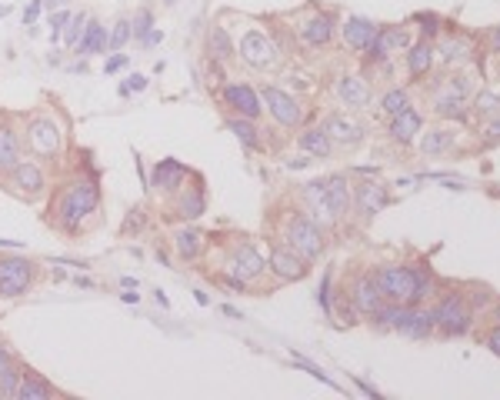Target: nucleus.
I'll return each mask as SVG.
<instances>
[{
	"label": "nucleus",
	"mask_w": 500,
	"mask_h": 400,
	"mask_svg": "<svg viewBox=\"0 0 500 400\" xmlns=\"http://www.w3.org/2000/svg\"><path fill=\"white\" fill-rule=\"evenodd\" d=\"M17 164H20V140L11 127H0V174H7Z\"/></svg>",
	"instance_id": "obj_31"
},
{
	"label": "nucleus",
	"mask_w": 500,
	"mask_h": 400,
	"mask_svg": "<svg viewBox=\"0 0 500 400\" xmlns=\"http://www.w3.org/2000/svg\"><path fill=\"white\" fill-rule=\"evenodd\" d=\"M223 104L240 114V117H250V121L261 117V100H257V94L250 90L247 83H227L223 87Z\"/></svg>",
	"instance_id": "obj_17"
},
{
	"label": "nucleus",
	"mask_w": 500,
	"mask_h": 400,
	"mask_svg": "<svg viewBox=\"0 0 500 400\" xmlns=\"http://www.w3.org/2000/svg\"><path fill=\"white\" fill-rule=\"evenodd\" d=\"M324 193H327V208H331L333 221H340V217H348L350 208H354V191H350V184L344 174H333V177L324 180Z\"/></svg>",
	"instance_id": "obj_14"
},
{
	"label": "nucleus",
	"mask_w": 500,
	"mask_h": 400,
	"mask_svg": "<svg viewBox=\"0 0 500 400\" xmlns=\"http://www.w3.org/2000/svg\"><path fill=\"white\" fill-rule=\"evenodd\" d=\"M41 7H43V0H30L27 7H24V24H34V20L41 17Z\"/></svg>",
	"instance_id": "obj_47"
},
{
	"label": "nucleus",
	"mask_w": 500,
	"mask_h": 400,
	"mask_svg": "<svg viewBox=\"0 0 500 400\" xmlns=\"http://www.w3.org/2000/svg\"><path fill=\"white\" fill-rule=\"evenodd\" d=\"M317 301H320V307H324L327 314H333V304H331V274H324V280H320Z\"/></svg>",
	"instance_id": "obj_44"
},
{
	"label": "nucleus",
	"mask_w": 500,
	"mask_h": 400,
	"mask_svg": "<svg viewBox=\"0 0 500 400\" xmlns=\"http://www.w3.org/2000/svg\"><path fill=\"white\" fill-rule=\"evenodd\" d=\"M230 134H234L244 147H250V151H261V137H257V127L250 124V117H240V121H230Z\"/></svg>",
	"instance_id": "obj_37"
},
{
	"label": "nucleus",
	"mask_w": 500,
	"mask_h": 400,
	"mask_svg": "<svg viewBox=\"0 0 500 400\" xmlns=\"http://www.w3.org/2000/svg\"><path fill=\"white\" fill-rule=\"evenodd\" d=\"M304 200L310 204V210L324 217V221H333L331 208H327V193H324V180H314V184H304Z\"/></svg>",
	"instance_id": "obj_35"
},
{
	"label": "nucleus",
	"mask_w": 500,
	"mask_h": 400,
	"mask_svg": "<svg viewBox=\"0 0 500 400\" xmlns=\"http://www.w3.org/2000/svg\"><path fill=\"white\" fill-rule=\"evenodd\" d=\"M74 51H77V54H104V51H107V30L100 27L98 20H90V17H87L83 37L77 41Z\"/></svg>",
	"instance_id": "obj_28"
},
{
	"label": "nucleus",
	"mask_w": 500,
	"mask_h": 400,
	"mask_svg": "<svg viewBox=\"0 0 500 400\" xmlns=\"http://www.w3.org/2000/svg\"><path fill=\"white\" fill-rule=\"evenodd\" d=\"M287 247H293L307 263L317 261L324 254V231L317 227V221H310L304 214H297L291 224H287Z\"/></svg>",
	"instance_id": "obj_4"
},
{
	"label": "nucleus",
	"mask_w": 500,
	"mask_h": 400,
	"mask_svg": "<svg viewBox=\"0 0 500 400\" xmlns=\"http://www.w3.org/2000/svg\"><path fill=\"white\" fill-rule=\"evenodd\" d=\"M434 57H437V51H434L431 41L414 43L410 54H407V70H410V77H424V74L434 67Z\"/></svg>",
	"instance_id": "obj_29"
},
{
	"label": "nucleus",
	"mask_w": 500,
	"mask_h": 400,
	"mask_svg": "<svg viewBox=\"0 0 500 400\" xmlns=\"http://www.w3.org/2000/svg\"><path fill=\"white\" fill-rule=\"evenodd\" d=\"M390 204V193L384 184H374V180H363V184H357L354 187V208H357V214H361L363 221H371L374 214H380V210Z\"/></svg>",
	"instance_id": "obj_11"
},
{
	"label": "nucleus",
	"mask_w": 500,
	"mask_h": 400,
	"mask_svg": "<svg viewBox=\"0 0 500 400\" xmlns=\"http://www.w3.org/2000/svg\"><path fill=\"white\" fill-rule=\"evenodd\" d=\"M434 111L441 117H467V77H454L447 81L437 94H434Z\"/></svg>",
	"instance_id": "obj_9"
},
{
	"label": "nucleus",
	"mask_w": 500,
	"mask_h": 400,
	"mask_svg": "<svg viewBox=\"0 0 500 400\" xmlns=\"http://www.w3.org/2000/svg\"><path fill=\"white\" fill-rule=\"evenodd\" d=\"M34 284V263L24 257H0V297H20Z\"/></svg>",
	"instance_id": "obj_6"
},
{
	"label": "nucleus",
	"mask_w": 500,
	"mask_h": 400,
	"mask_svg": "<svg viewBox=\"0 0 500 400\" xmlns=\"http://www.w3.org/2000/svg\"><path fill=\"white\" fill-rule=\"evenodd\" d=\"M420 127H424V121H420V114L417 111H407L397 114V117H390V137L397 140V144H410V140L420 134Z\"/></svg>",
	"instance_id": "obj_26"
},
{
	"label": "nucleus",
	"mask_w": 500,
	"mask_h": 400,
	"mask_svg": "<svg viewBox=\"0 0 500 400\" xmlns=\"http://www.w3.org/2000/svg\"><path fill=\"white\" fill-rule=\"evenodd\" d=\"M207 47H210V60H230L234 57V43L227 37V30L223 27H210L207 34Z\"/></svg>",
	"instance_id": "obj_36"
},
{
	"label": "nucleus",
	"mask_w": 500,
	"mask_h": 400,
	"mask_svg": "<svg viewBox=\"0 0 500 400\" xmlns=\"http://www.w3.org/2000/svg\"><path fill=\"white\" fill-rule=\"evenodd\" d=\"M434 324L441 337H464L473 324V307L464 294H447L441 304L434 307Z\"/></svg>",
	"instance_id": "obj_3"
},
{
	"label": "nucleus",
	"mask_w": 500,
	"mask_h": 400,
	"mask_svg": "<svg viewBox=\"0 0 500 400\" xmlns=\"http://www.w3.org/2000/svg\"><path fill=\"white\" fill-rule=\"evenodd\" d=\"M407 30L403 27H377L374 43L367 47V57L371 60H384L387 54H397V51H407Z\"/></svg>",
	"instance_id": "obj_18"
},
{
	"label": "nucleus",
	"mask_w": 500,
	"mask_h": 400,
	"mask_svg": "<svg viewBox=\"0 0 500 400\" xmlns=\"http://www.w3.org/2000/svg\"><path fill=\"white\" fill-rule=\"evenodd\" d=\"M417 20H420V24H427V27H424V34H427V37H434V34H437V17H434V14H417Z\"/></svg>",
	"instance_id": "obj_50"
},
{
	"label": "nucleus",
	"mask_w": 500,
	"mask_h": 400,
	"mask_svg": "<svg viewBox=\"0 0 500 400\" xmlns=\"http://www.w3.org/2000/svg\"><path fill=\"white\" fill-rule=\"evenodd\" d=\"M151 24H153V17H151V11H140L137 14V20L130 24V34L137 37V41H144L147 34H151Z\"/></svg>",
	"instance_id": "obj_42"
},
{
	"label": "nucleus",
	"mask_w": 500,
	"mask_h": 400,
	"mask_svg": "<svg viewBox=\"0 0 500 400\" xmlns=\"http://www.w3.org/2000/svg\"><path fill=\"white\" fill-rule=\"evenodd\" d=\"M184 177H187V167L181 161H174V157H167V161H160V164L153 167L151 187H157V191H177Z\"/></svg>",
	"instance_id": "obj_24"
},
{
	"label": "nucleus",
	"mask_w": 500,
	"mask_h": 400,
	"mask_svg": "<svg viewBox=\"0 0 500 400\" xmlns=\"http://www.w3.org/2000/svg\"><path fill=\"white\" fill-rule=\"evenodd\" d=\"M377 37V24L374 20H363V17H350L344 24V43L350 51H367Z\"/></svg>",
	"instance_id": "obj_23"
},
{
	"label": "nucleus",
	"mask_w": 500,
	"mask_h": 400,
	"mask_svg": "<svg viewBox=\"0 0 500 400\" xmlns=\"http://www.w3.org/2000/svg\"><path fill=\"white\" fill-rule=\"evenodd\" d=\"M337 97H340V104H348L350 111H363V107L371 104V87H367L363 77L350 74V77H340V81H337Z\"/></svg>",
	"instance_id": "obj_20"
},
{
	"label": "nucleus",
	"mask_w": 500,
	"mask_h": 400,
	"mask_svg": "<svg viewBox=\"0 0 500 400\" xmlns=\"http://www.w3.org/2000/svg\"><path fill=\"white\" fill-rule=\"evenodd\" d=\"M167 4H174V0H167Z\"/></svg>",
	"instance_id": "obj_56"
},
{
	"label": "nucleus",
	"mask_w": 500,
	"mask_h": 400,
	"mask_svg": "<svg viewBox=\"0 0 500 400\" xmlns=\"http://www.w3.org/2000/svg\"><path fill=\"white\" fill-rule=\"evenodd\" d=\"M261 97H264L267 111L274 114V121H277L280 127H297V124H301V104H297L291 94H284L280 87H267V83H264Z\"/></svg>",
	"instance_id": "obj_10"
},
{
	"label": "nucleus",
	"mask_w": 500,
	"mask_h": 400,
	"mask_svg": "<svg viewBox=\"0 0 500 400\" xmlns=\"http://www.w3.org/2000/svg\"><path fill=\"white\" fill-rule=\"evenodd\" d=\"M473 114H477V117H497L500 114V94H494V90H480V94H473Z\"/></svg>",
	"instance_id": "obj_38"
},
{
	"label": "nucleus",
	"mask_w": 500,
	"mask_h": 400,
	"mask_svg": "<svg viewBox=\"0 0 500 400\" xmlns=\"http://www.w3.org/2000/svg\"><path fill=\"white\" fill-rule=\"evenodd\" d=\"M293 367H304V371L310 373V377H317V380H324V384H333L331 377L320 371L317 364H310V360H304V357H293Z\"/></svg>",
	"instance_id": "obj_45"
},
{
	"label": "nucleus",
	"mask_w": 500,
	"mask_h": 400,
	"mask_svg": "<svg viewBox=\"0 0 500 400\" xmlns=\"http://www.w3.org/2000/svg\"><path fill=\"white\" fill-rule=\"evenodd\" d=\"M60 144H64V134H60V127H57L51 117H34L27 124L30 153H37V157H57V153H60Z\"/></svg>",
	"instance_id": "obj_7"
},
{
	"label": "nucleus",
	"mask_w": 500,
	"mask_h": 400,
	"mask_svg": "<svg viewBox=\"0 0 500 400\" xmlns=\"http://www.w3.org/2000/svg\"><path fill=\"white\" fill-rule=\"evenodd\" d=\"M83 27H87V14H70L67 34H64V43H67V47H77V41L83 37Z\"/></svg>",
	"instance_id": "obj_40"
},
{
	"label": "nucleus",
	"mask_w": 500,
	"mask_h": 400,
	"mask_svg": "<svg viewBox=\"0 0 500 400\" xmlns=\"http://www.w3.org/2000/svg\"><path fill=\"white\" fill-rule=\"evenodd\" d=\"M127 41H130V20H117V24H113L111 41H107V47H111V51H117V47H124Z\"/></svg>",
	"instance_id": "obj_41"
},
{
	"label": "nucleus",
	"mask_w": 500,
	"mask_h": 400,
	"mask_svg": "<svg viewBox=\"0 0 500 400\" xmlns=\"http://www.w3.org/2000/svg\"><path fill=\"white\" fill-rule=\"evenodd\" d=\"M57 390L47 380H43L37 371H30V367H20V384H17V400H51Z\"/></svg>",
	"instance_id": "obj_21"
},
{
	"label": "nucleus",
	"mask_w": 500,
	"mask_h": 400,
	"mask_svg": "<svg viewBox=\"0 0 500 400\" xmlns=\"http://www.w3.org/2000/svg\"><path fill=\"white\" fill-rule=\"evenodd\" d=\"M484 144H487V147L500 144V114H497V117H490V124L484 127Z\"/></svg>",
	"instance_id": "obj_46"
},
{
	"label": "nucleus",
	"mask_w": 500,
	"mask_h": 400,
	"mask_svg": "<svg viewBox=\"0 0 500 400\" xmlns=\"http://www.w3.org/2000/svg\"><path fill=\"white\" fill-rule=\"evenodd\" d=\"M204 210H207L204 187H187V191L181 193V200H177V208H174V217H181V221H197Z\"/></svg>",
	"instance_id": "obj_27"
},
{
	"label": "nucleus",
	"mask_w": 500,
	"mask_h": 400,
	"mask_svg": "<svg viewBox=\"0 0 500 400\" xmlns=\"http://www.w3.org/2000/svg\"><path fill=\"white\" fill-rule=\"evenodd\" d=\"M380 107L390 114V117H397V114H403L407 107H410V97H407V90H401V87H394V90H387L384 94V100H380Z\"/></svg>",
	"instance_id": "obj_39"
},
{
	"label": "nucleus",
	"mask_w": 500,
	"mask_h": 400,
	"mask_svg": "<svg viewBox=\"0 0 500 400\" xmlns=\"http://www.w3.org/2000/svg\"><path fill=\"white\" fill-rule=\"evenodd\" d=\"M484 344L490 347V354H497V357H500V324L494 327V331H487Z\"/></svg>",
	"instance_id": "obj_49"
},
{
	"label": "nucleus",
	"mask_w": 500,
	"mask_h": 400,
	"mask_svg": "<svg viewBox=\"0 0 500 400\" xmlns=\"http://www.w3.org/2000/svg\"><path fill=\"white\" fill-rule=\"evenodd\" d=\"M324 130H327V137L333 144H340V147H357L363 140V127L357 121H350L348 114H331L327 121H324Z\"/></svg>",
	"instance_id": "obj_16"
},
{
	"label": "nucleus",
	"mask_w": 500,
	"mask_h": 400,
	"mask_svg": "<svg viewBox=\"0 0 500 400\" xmlns=\"http://www.w3.org/2000/svg\"><path fill=\"white\" fill-rule=\"evenodd\" d=\"M331 147H333V140L327 137V130H324V127H310V130L301 134V151L310 153V157H327Z\"/></svg>",
	"instance_id": "obj_33"
},
{
	"label": "nucleus",
	"mask_w": 500,
	"mask_h": 400,
	"mask_svg": "<svg viewBox=\"0 0 500 400\" xmlns=\"http://www.w3.org/2000/svg\"><path fill=\"white\" fill-rule=\"evenodd\" d=\"M43 4H47V7H51V11H60V7H67L70 0H43Z\"/></svg>",
	"instance_id": "obj_53"
},
{
	"label": "nucleus",
	"mask_w": 500,
	"mask_h": 400,
	"mask_svg": "<svg viewBox=\"0 0 500 400\" xmlns=\"http://www.w3.org/2000/svg\"><path fill=\"white\" fill-rule=\"evenodd\" d=\"M457 144V134L454 130H427L424 137H420V153H427V157H437V153H444V151H450Z\"/></svg>",
	"instance_id": "obj_32"
},
{
	"label": "nucleus",
	"mask_w": 500,
	"mask_h": 400,
	"mask_svg": "<svg viewBox=\"0 0 500 400\" xmlns=\"http://www.w3.org/2000/svg\"><path fill=\"white\" fill-rule=\"evenodd\" d=\"M390 331L403 333V337H410V341H427V337L437 331L434 310H414V307H407V304H397V318H394V327H390Z\"/></svg>",
	"instance_id": "obj_8"
},
{
	"label": "nucleus",
	"mask_w": 500,
	"mask_h": 400,
	"mask_svg": "<svg viewBox=\"0 0 500 400\" xmlns=\"http://www.w3.org/2000/svg\"><path fill=\"white\" fill-rule=\"evenodd\" d=\"M497 318H500V304H497Z\"/></svg>",
	"instance_id": "obj_55"
},
{
	"label": "nucleus",
	"mask_w": 500,
	"mask_h": 400,
	"mask_svg": "<svg viewBox=\"0 0 500 400\" xmlns=\"http://www.w3.org/2000/svg\"><path fill=\"white\" fill-rule=\"evenodd\" d=\"M270 271L280 280H304L307 261L293 247H270Z\"/></svg>",
	"instance_id": "obj_15"
},
{
	"label": "nucleus",
	"mask_w": 500,
	"mask_h": 400,
	"mask_svg": "<svg viewBox=\"0 0 500 400\" xmlns=\"http://www.w3.org/2000/svg\"><path fill=\"white\" fill-rule=\"evenodd\" d=\"M350 301L357 307V314L363 318H371L377 307L384 304V294H380V284H377L374 274H361L354 280V287H350Z\"/></svg>",
	"instance_id": "obj_13"
},
{
	"label": "nucleus",
	"mask_w": 500,
	"mask_h": 400,
	"mask_svg": "<svg viewBox=\"0 0 500 400\" xmlns=\"http://www.w3.org/2000/svg\"><path fill=\"white\" fill-rule=\"evenodd\" d=\"M437 54L444 57V64H464V60H471L473 43L467 41V37H460V34H454V37H444V41H441V47H437Z\"/></svg>",
	"instance_id": "obj_30"
},
{
	"label": "nucleus",
	"mask_w": 500,
	"mask_h": 400,
	"mask_svg": "<svg viewBox=\"0 0 500 400\" xmlns=\"http://www.w3.org/2000/svg\"><path fill=\"white\" fill-rule=\"evenodd\" d=\"M490 51H494V54H500V24L490 30Z\"/></svg>",
	"instance_id": "obj_52"
},
{
	"label": "nucleus",
	"mask_w": 500,
	"mask_h": 400,
	"mask_svg": "<svg viewBox=\"0 0 500 400\" xmlns=\"http://www.w3.org/2000/svg\"><path fill=\"white\" fill-rule=\"evenodd\" d=\"M121 67H127V54H117V57H111V60H107V74H117V70Z\"/></svg>",
	"instance_id": "obj_51"
},
{
	"label": "nucleus",
	"mask_w": 500,
	"mask_h": 400,
	"mask_svg": "<svg viewBox=\"0 0 500 400\" xmlns=\"http://www.w3.org/2000/svg\"><path fill=\"white\" fill-rule=\"evenodd\" d=\"M121 284H124L127 290H137V280H134V277H124V280H121Z\"/></svg>",
	"instance_id": "obj_54"
},
{
	"label": "nucleus",
	"mask_w": 500,
	"mask_h": 400,
	"mask_svg": "<svg viewBox=\"0 0 500 400\" xmlns=\"http://www.w3.org/2000/svg\"><path fill=\"white\" fill-rule=\"evenodd\" d=\"M174 247H177V254H181L184 261H197L200 250H204V237L197 234V231H177L174 234Z\"/></svg>",
	"instance_id": "obj_34"
},
{
	"label": "nucleus",
	"mask_w": 500,
	"mask_h": 400,
	"mask_svg": "<svg viewBox=\"0 0 500 400\" xmlns=\"http://www.w3.org/2000/svg\"><path fill=\"white\" fill-rule=\"evenodd\" d=\"M67 20H70V14H67V11H64V7L51 14V41H57V37H60V30L67 27Z\"/></svg>",
	"instance_id": "obj_43"
},
{
	"label": "nucleus",
	"mask_w": 500,
	"mask_h": 400,
	"mask_svg": "<svg viewBox=\"0 0 500 400\" xmlns=\"http://www.w3.org/2000/svg\"><path fill=\"white\" fill-rule=\"evenodd\" d=\"M144 87H147V77H140V74H134V77H130V81L124 83V87H121V94H130V90H144Z\"/></svg>",
	"instance_id": "obj_48"
},
{
	"label": "nucleus",
	"mask_w": 500,
	"mask_h": 400,
	"mask_svg": "<svg viewBox=\"0 0 500 400\" xmlns=\"http://www.w3.org/2000/svg\"><path fill=\"white\" fill-rule=\"evenodd\" d=\"M237 277H244V280H254V277L264 274V257L257 254V250L250 247V244H237L234 254H230V263H227Z\"/></svg>",
	"instance_id": "obj_19"
},
{
	"label": "nucleus",
	"mask_w": 500,
	"mask_h": 400,
	"mask_svg": "<svg viewBox=\"0 0 500 400\" xmlns=\"http://www.w3.org/2000/svg\"><path fill=\"white\" fill-rule=\"evenodd\" d=\"M20 384V364L14 360L7 341L0 337V397H14Z\"/></svg>",
	"instance_id": "obj_22"
},
{
	"label": "nucleus",
	"mask_w": 500,
	"mask_h": 400,
	"mask_svg": "<svg viewBox=\"0 0 500 400\" xmlns=\"http://www.w3.org/2000/svg\"><path fill=\"white\" fill-rule=\"evenodd\" d=\"M7 177H11V187H14L20 197H27V200L41 197L43 187H47L41 167L34 164V161H20L17 167H11V170H7Z\"/></svg>",
	"instance_id": "obj_12"
},
{
	"label": "nucleus",
	"mask_w": 500,
	"mask_h": 400,
	"mask_svg": "<svg viewBox=\"0 0 500 400\" xmlns=\"http://www.w3.org/2000/svg\"><path fill=\"white\" fill-rule=\"evenodd\" d=\"M240 57H244L247 67L270 70L280 64V47L267 34H261V30H250V34H244V41H240Z\"/></svg>",
	"instance_id": "obj_5"
},
{
	"label": "nucleus",
	"mask_w": 500,
	"mask_h": 400,
	"mask_svg": "<svg viewBox=\"0 0 500 400\" xmlns=\"http://www.w3.org/2000/svg\"><path fill=\"white\" fill-rule=\"evenodd\" d=\"M301 37H304L307 47H324V43H331V37H333V17L331 14H314L304 24V27H301Z\"/></svg>",
	"instance_id": "obj_25"
},
{
	"label": "nucleus",
	"mask_w": 500,
	"mask_h": 400,
	"mask_svg": "<svg viewBox=\"0 0 500 400\" xmlns=\"http://www.w3.org/2000/svg\"><path fill=\"white\" fill-rule=\"evenodd\" d=\"M377 284H380V294L384 301H394V304H407L414 307L420 304L427 294H431L434 277L424 263H387L374 271Z\"/></svg>",
	"instance_id": "obj_1"
},
{
	"label": "nucleus",
	"mask_w": 500,
	"mask_h": 400,
	"mask_svg": "<svg viewBox=\"0 0 500 400\" xmlns=\"http://www.w3.org/2000/svg\"><path fill=\"white\" fill-rule=\"evenodd\" d=\"M100 204V187L94 177H81L74 180L60 200V227L64 231H77L81 227L83 214H94Z\"/></svg>",
	"instance_id": "obj_2"
}]
</instances>
